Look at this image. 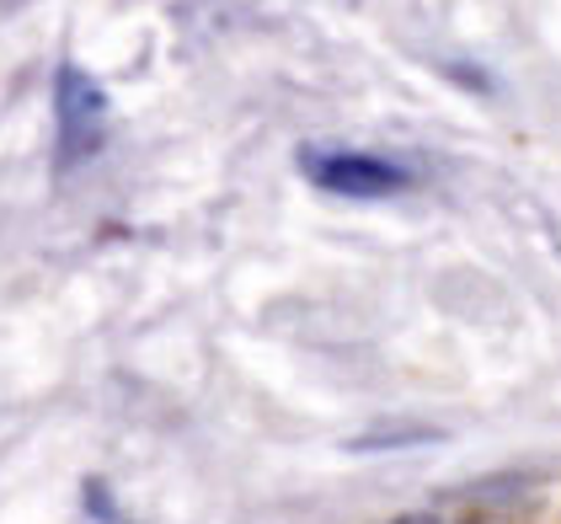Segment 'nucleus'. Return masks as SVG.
Listing matches in <instances>:
<instances>
[{"label": "nucleus", "instance_id": "obj_1", "mask_svg": "<svg viewBox=\"0 0 561 524\" xmlns=\"http://www.w3.org/2000/svg\"><path fill=\"white\" fill-rule=\"evenodd\" d=\"M107 134H113L107 87L91 70H81L76 59H65L54 70V161H59V172L91 167L107 150Z\"/></svg>", "mask_w": 561, "mask_h": 524}, {"label": "nucleus", "instance_id": "obj_2", "mask_svg": "<svg viewBox=\"0 0 561 524\" xmlns=\"http://www.w3.org/2000/svg\"><path fill=\"white\" fill-rule=\"evenodd\" d=\"M300 176L316 193L353 198V204L396 198V193H407V187L417 182V172H412L407 161H396L386 150H353V145H305Z\"/></svg>", "mask_w": 561, "mask_h": 524}, {"label": "nucleus", "instance_id": "obj_3", "mask_svg": "<svg viewBox=\"0 0 561 524\" xmlns=\"http://www.w3.org/2000/svg\"><path fill=\"white\" fill-rule=\"evenodd\" d=\"M417 438H433L423 429H401V434H375V438H358V449H390V444H417Z\"/></svg>", "mask_w": 561, "mask_h": 524}, {"label": "nucleus", "instance_id": "obj_4", "mask_svg": "<svg viewBox=\"0 0 561 524\" xmlns=\"http://www.w3.org/2000/svg\"><path fill=\"white\" fill-rule=\"evenodd\" d=\"M386 524H444L438 514H396V520H386Z\"/></svg>", "mask_w": 561, "mask_h": 524}]
</instances>
